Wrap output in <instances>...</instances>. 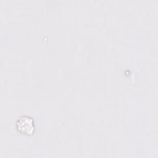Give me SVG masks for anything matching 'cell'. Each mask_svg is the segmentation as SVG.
Listing matches in <instances>:
<instances>
[{
  "mask_svg": "<svg viewBox=\"0 0 158 158\" xmlns=\"http://www.w3.org/2000/svg\"><path fill=\"white\" fill-rule=\"evenodd\" d=\"M16 127L20 132L27 135H31L35 129L32 118L27 116L21 117L17 121Z\"/></svg>",
  "mask_w": 158,
  "mask_h": 158,
  "instance_id": "obj_1",
  "label": "cell"
}]
</instances>
